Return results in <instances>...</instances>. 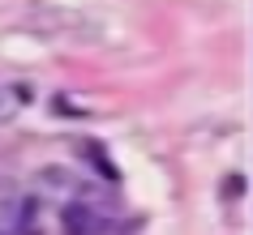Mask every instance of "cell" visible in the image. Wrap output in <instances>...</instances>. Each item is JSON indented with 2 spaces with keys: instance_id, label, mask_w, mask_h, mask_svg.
Returning a JSON list of instances; mask_svg holds the SVG:
<instances>
[{
  "instance_id": "6da1fadb",
  "label": "cell",
  "mask_w": 253,
  "mask_h": 235,
  "mask_svg": "<svg viewBox=\"0 0 253 235\" xmlns=\"http://www.w3.org/2000/svg\"><path fill=\"white\" fill-rule=\"evenodd\" d=\"M65 231L69 235H107L112 231V214H107V205L73 201V205H65Z\"/></svg>"
},
{
  "instance_id": "7a4b0ae2",
  "label": "cell",
  "mask_w": 253,
  "mask_h": 235,
  "mask_svg": "<svg viewBox=\"0 0 253 235\" xmlns=\"http://www.w3.org/2000/svg\"><path fill=\"white\" fill-rule=\"evenodd\" d=\"M22 99H26V90H17V86H0V124H9V120L22 111Z\"/></svg>"
}]
</instances>
